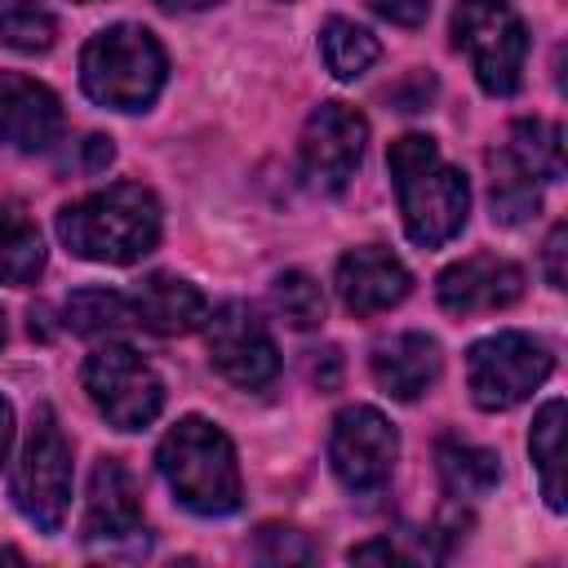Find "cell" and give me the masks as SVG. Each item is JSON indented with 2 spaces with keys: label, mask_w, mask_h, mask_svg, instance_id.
<instances>
[{
  "label": "cell",
  "mask_w": 568,
  "mask_h": 568,
  "mask_svg": "<svg viewBox=\"0 0 568 568\" xmlns=\"http://www.w3.org/2000/svg\"><path fill=\"white\" fill-rule=\"evenodd\" d=\"M386 164H390V182L399 195L408 240L422 248L448 244L466 226V213H470L466 178L439 155L435 138H426V133L395 138L386 151Z\"/></svg>",
  "instance_id": "obj_1"
},
{
  "label": "cell",
  "mask_w": 568,
  "mask_h": 568,
  "mask_svg": "<svg viewBox=\"0 0 568 568\" xmlns=\"http://www.w3.org/2000/svg\"><path fill=\"white\" fill-rule=\"evenodd\" d=\"M58 240L84 262L129 266L160 240V204L142 182H115L75 204H62Z\"/></svg>",
  "instance_id": "obj_2"
},
{
  "label": "cell",
  "mask_w": 568,
  "mask_h": 568,
  "mask_svg": "<svg viewBox=\"0 0 568 568\" xmlns=\"http://www.w3.org/2000/svg\"><path fill=\"white\" fill-rule=\"evenodd\" d=\"M155 466H160L164 484L173 488V497L195 515H231L244 497L235 448L204 417H182L160 439Z\"/></svg>",
  "instance_id": "obj_3"
},
{
  "label": "cell",
  "mask_w": 568,
  "mask_h": 568,
  "mask_svg": "<svg viewBox=\"0 0 568 568\" xmlns=\"http://www.w3.org/2000/svg\"><path fill=\"white\" fill-rule=\"evenodd\" d=\"M164 49L146 27L120 22L98 31L80 53V84L111 111H146L164 89Z\"/></svg>",
  "instance_id": "obj_4"
},
{
  "label": "cell",
  "mask_w": 568,
  "mask_h": 568,
  "mask_svg": "<svg viewBox=\"0 0 568 568\" xmlns=\"http://www.w3.org/2000/svg\"><path fill=\"white\" fill-rule=\"evenodd\" d=\"M453 44L470 58V71L484 93L510 98L524 84L528 31L510 0H457Z\"/></svg>",
  "instance_id": "obj_5"
},
{
  "label": "cell",
  "mask_w": 568,
  "mask_h": 568,
  "mask_svg": "<svg viewBox=\"0 0 568 568\" xmlns=\"http://www.w3.org/2000/svg\"><path fill=\"white\" fill-rule=\"evenodd\" d=\"M13 501L18 510L40 528L58 532L71 506V448L58 430L53 408H36V422L27 430L22 457L13 466Z\"/></svg>",
  "instance_id": "obj_6"
},
{
  "label": "cell",
  "mask_w": 568,
  "mask_h": 568,
  "mask_svg": "<svg viewBox=\"0 0 568 568\" xmlns=\"http://www.w3.org/2000/svg\"><path fill=\"white\" fill-rule=\"evenodd\" d=\"M84 390L115 430H142L164 408L160 373L124 342H106L84 359Z\"/></svg>",
  "instance_id": "obj_7"
},
{
  "label": "cell",
  "mask_w": 568,
  "mask_h": 568,
  "mask_svg": "<svg viewBox=\"0 0 568 568\" xmlns=\"http://www.w3.org/2000/svg\"><path fill=\"white\" fill-rule=\"evenodd\" d=\"M546 373H550V351L528 333H493L475 342L466 355L470 399L488 413H501L528 399L546 382Z\"/></svg>",
  "instance_id": "obj_8"
},
{
  "label": "cell",
  "mask_w": 568,
  "mask_h": 568,
  "mask_svg": "<svg viewBox=\"0 0 568 568\" xmlns=\"http://www.w3.org/2000/svg\"><path fill=\"white\" fill-rule=\"evenodd\" d=\"M364 142H368V124L355 106L346 102H320L302 129V146H297V169L302 182L320 195H337L359 160H364Z\"/></svg>",
  "instance_id": "obj_9"
},
{
  "label": "cell",
  "mask_w": 568,
  "mask_h": 568,
  "mask_svg": "<svg viewBox=\"0 0 568 568\" xmlns=\"http://www.w3.org/2000/svg\"><path fill=\"white\" fill-rule=\"evenodd\" d=\"M395 453H399V435L395 426L368 408V404H351L333 417V430H328V462H333V475L351 488V493H373L390 479V466H395Z\"/></svg>",
  "instance_id": "obj_10"
},
{
  "label": "cell",
  "mask_w": 568,
  "mask_h": 568,
  "mask_svg": "<svg viewBox=\"0 0 568 568\" xmlns=\"http://www.w3.org/2000/svg\"><path fill=\"white\" fill-rule=\"evenodd\" d=\"M204 342H209L213 368L244 390H257L280 373V351L266 324L244 302H226L213 315H204Z\"/></svg>",
  "instance_id": "obj_11"
},
{
  "label": "cell",
  "mask_w": 568,
  "mask_h": 568,
  "mask_svg": "<svg viewBox=\"0 0 568 568\" xmlns=\"http://www.w3.org/2000/svg\"><path fill=\"white\" fill-rule=\"evenodd\" d=\"M439 306L448 315H479V311H501L524 293V271L497 253H470L453 262L439 284Z\"/></svg>",
  "instance_id": "obj_12"
},
{
  "label": "cell",
  "mask_w": 568,
  "mask_h": 568,
  "mask_svg": "<svg viewBox=\"0 0 568 568\" xmlns=\"http://www.w3.org/2000/svg\"><path fill=\"white\" fill-rule=\"evenodd\" d=\"M408 266L382 248V244H359L337 262V297L355 315H382L395 302L408 297Z\"/></svg>",
  "instance_id": "obj_13"
},
{
  "label": "cell",
  "mask_w": 568,
  "mask_h": 568,
  "mask_svg": "<svg viewBox=\"0 0 568 568\" xmlns=\"http://www.w3.org/2000/svg\"><path fill=\"white\" fill-rule=\"evenodd\" d=\"M62 133L58 98L18 71H0V138L18 151H44Z\"/></svg>",
  "instance_id": "obj_14"
},
{
  "label": "cell",
  "mask_w": 568,
  "mask_h": 568,
  "mask_svg": "<svg viewBox=\"0 0 568 568\" xmlns=\"http://www.w3.org/2000/svg\"><path fill=\"white\" fill-rule=\"evenodd\" d=\"M142 532V497L124 462L102 457L89 475L84 497V541H124Z\"/></svg>",
  "instance_id": "obj_15"
},
{
  "label": "cell",
  "mask_w": 568,
  "mask_h": 568,
  "mask_svg": "<svg viewBox=\"0 0 568 568\" xmlns=\"http://www.w3.org/2000/svg\"><path fill=\"white\" fill-rule=\"evenodd\" d=\"M444 355L426 333H395L373 346V377L390 399H417L439 382Z\"/></svg>",
  "instance_id": "obj_16"
},
{
  "label": "cell",
  "mask_w": 568,
  "mask_h": 568,
  "mask_svg": "<svg viewBox=\"0 0 568 568\" xmlns=\"http://www.w3.org/2000/svg\"><path fill=\"white\" fill-rule=\"evenodd\" d=\"M129 306H133V324H142V328H151V333H164V337L191 333V328H200L204 315H209L204 293H200L191 280H178V275H146V280L133 288Z\"/></svg>",
  "instance_id": "obj_17"
},
{
  "label": "cell",
  "mask_w": 568,
  "mask_h": 568,
  "mask_svg": "<svg viewBox=\"0 0 568 568\" xmlns=\"http://www.w3.org/2000/svg\"><path fill=\"white\" fill-rule=\"evenodd\" d=\"M44 271V240L18 204H0V284H31Z\"/></svg>",
  "instance_id": "obj_18"
},
{
  "label": "cell",
  "mask_w": 568,
  "mask_h": 568,
  "mask_svg": "<svg viewBox=\"0 0 568 568\" xmlns=\"http://www.w3.org/2000/svg\"><path fill=\"white\" fill-rule=\"evenodd\" d=\"M488 169H493V191H488V200H493V217L501 222V226H519V222H528L532 213H537V204H541V191H537V178L501 146V151H488Z\"/></svg>",
  "instance_id": "obj_19"
},
{
  "label": "cell",
  "mask_w": 568,
  "mask_h": 568,
  "mask_svg": "<svg viewBox=\"0 0 568 568\" xmlns=\"http://www.w3.org/2000/svg\"><path fill=\"white\" fill-rule=\"evenodd\" d=\"M528 453L541 475V493L550 510H564V399H546L541 413L532 417Z\"/></svg>",
  "instance_id": "obj_20"
},
{
  "label": "cell",
  "mask_w": 568,
  "mask_h": 568,
  "mask_svg": "<svg viewBox=\"0 0 568 568\" xmlns=\"http://www.w3.org/2000/svg\"><path fill=\"white\" fill-rule=\"evenodd\" d=\"M382 44L373 31H364L359 22L351 18H328L324 31H320V58L324 67L337 75V80H359L373 62H377Z\"/></svg>",
  "instance_id": "obj_21"
},
{
  "label": "cell",
  "mask_w": 568,
  "mask_h": 568,
  "mask_svg": "<svg viewBox=\"0 0 568 568\" xmlns=\"http://www.w3.org/2000/svg\"><path fill=\"white\" fill-rule=\"evenodd\" d=\"M439 475H444V488L453 497H484L493 493V484L501 479V462L493 448H475V444H457V439H444L439 444Z\"/></svg>",
  "instance_id": "obj_22"
},
{
  "label": "cell",
  "mask_w": 568,
  "mask_h": 568,
  "mask_svg": "<svg viewBox=\"0 0 568 568\" xmlns=\"http://www.w3.org/2000/svg\"><path fill=\"white\" fill-rule=\"evenodd\" d=\"M506 151H510L537 182L564 178V133H559V124H550V120H519V124L510 129Z\"/></svg>",
  "instance_id": "obj_23"
},
{
  "label": "cell",
  "mask_w": 568,
  "mask_h": 568,
  "mask_svg": "<svg viewBox=\"0 0 568 568\" xmlns=\"http://www.w3.org/2000/svg\"><path fill=\"white\" fill-rule=\"evenodd\" d=\"M58 36V18L44 0H0V40L18 53H44Z\"/></svg>",
  "instance_id": "obj_24"
},
{
  "label": "cell",
  "mask_w": 568,
  "mask_h": 568,
  "mask_svg": "<svg viewBox=\"0 0 568 568\" xmlns=\"http://www.w3.org/2000/svg\"><path fill=\"white\" fill-rule=\"evenodd\" d=\"M67 324L75 333H115L124 324H133V306L129 297L111 293V288H80L67 297Z\"/></svg>",
  "instance_id": "obj_25"
},
{
  "label": "cell",
  "mask_w": 568,
  "mask_h": 568,
  "mask_svg": "<svg viewBox=\"0 0 568 568\" xmlns=\"http://www.w3.org/2000/svg\"><path fill=\"white\" fill-rule=\"evenodd\" d=\"M271 302L293 328H315L324 320V288L306 271H284L271 284Z\"/></svg>",
  "instance_id": "obj_26"
},
{
  "label": "cell",
  "mask_w": 568,
  "mask_h": 568,
  "mask_svg": "<svg viewBox=\"0 0 568 568\" xmlns=\"http://www.w3.org/2000/svg\"><path fill=\"white\" fill-rule=\"evenodd\" d=\"M257 555L266 564H306L315 559V546L297 532V528H280V524H266L257 532Z\"/></svg>",
  "instance_id": "obj_27"
},
{
  "label": "cell",
  "mask_w": 568,
  "mask_h": 568,
  "mask_svg": "<svg viewBox=\"0 0 568 568\" xmlns=\"http://www.w3.org/2000/svg\"><path fill=\"white\" fill-rule=\"evenodd\" d=\"M377 18L395 22V27H422L430 18V0H368Z\"/></svg>",
  "instance_id": "obj_28"
},
{
  "label": "cell",
  "mask_w": 568,
  "mask_h": 568,
  "mask_svg": "<svg viewBox=\"0 0 568 568\" xmlns=\"http://www.w3.org/2000/svg\"><path fill=\"white\" fill-rule=\"evenodd\" d=\"M546 280L550 288H564V226H555L546 240Z\"/></svg>",
  "instance_id": "obj_29"
},
{
  "label": "cell",
  "mask_w": 568,
  "mask_h": 568,
  "mask_svg": "<svg viewBox=\"0 0 568 568\" xmlns=\"http://www.w3.org/2000/svg\"><path fill=\"white\" fill-rule=\"evenodd\" d=\"M80 146H84V169H89V173H98V169H106V164H111V155H115L106 138H84Z\"/></svg>",
  "instance_id": "obj_30"
},
{
  "label": "cell",
  "mask_w": 568,
  "mask_h": 568,
  "mask_svg": "<svg viewBox=\"0 0 568 568\" xmlns=\"http://www.w3.org/2000/svg\"><path fill=\"white\" fill-rule=\"evenodd\" d=\"M9 444H13V408H9V399H0V462H4Z\"/></svg>",
  "instance_id": "obj_31"
},
{
  "label": "cell",
  "mask_w": 568,
  "mask_h": 568,
  "mask_svg": "<svg viewBox=\"0 0 568 568\" xmlns=\"http://www.w3.org/2000/svg\"><path fill=\"white\" fill-rule=\"evenodd\" d=\"M160 9H182V13H195V9H209V4H217V0H155Z\"/></svg>",
  "instance_id": "obj_32"
},
{
  "label": "cell",
  "mask_w": 568,
  "mask_h": 568,
  "mask_svg": "<svg viewBox=\"0 0 568 568\" xmlns=\"http://www.w3.org/2000/svg\"><path fill=\"white\" fill-rule=\"evenodd\" d=\"M0 342H4V315H0Z\"/></svg>",
  "instance_id": "obj_33"
}]
</instances>
